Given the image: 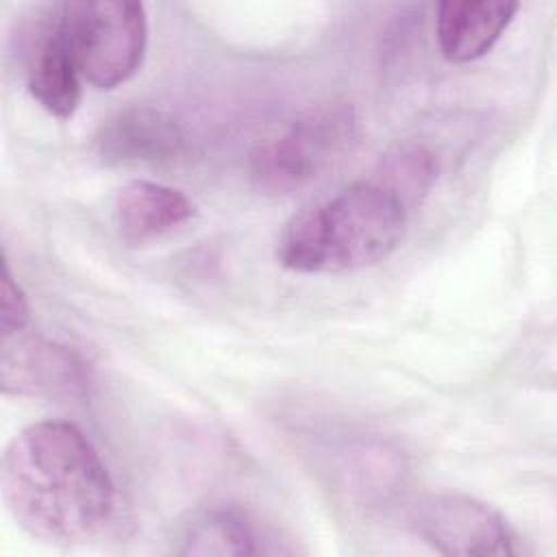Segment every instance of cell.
Listing matches in <instances>:
<instances>
[{
    "mask_svg": "<svg viewBox=\"0 0 557 557\" xmlns=\"http://www.w3.org/2000/svg\"><path fill=\"white\" fill-rule=\"evenodd\" d=\"M0 494L15 524L52 546L94 540L111 522L117 500L100 453L65 420L28 424L9 442Z\"/></svg>",
    "mask_w": 557,
    "mask_h": 557,
    "instance_id": "cell-1",
    "label": "cell"
},
{
    "mask_svg": "<svg viewBox=\"0 0 557 557\" xmlns=\"http://www.w3.org/2000/svg\"><path fill=\"white\" fill-rule=\"evenodd\" d=\"M2 302H0V335L4 337H13L22 331H26L28 322H30V305L28 298L22 289V285L17 283V278L13 276L9 263H2Z\"/></svg>",
    "mask_w": 557,
    "mask_h": 557,
    "instance_id": "cell-13",
    "label": "cell"
},
{
    "mask_svg": "<svg viewBox=\"0 0 557 557\" xmlns=\"http://www.w3.org/2000/svg\"><path fill=\"white\" fill-rule=\"evenodd\" d=\"M520 4L509 0H444L437 4L435 37L450 63L485 57L503 37Z\"/></svg>",
    "mask_w": 557,
    "mask_h": 557,
    "instance_id": "cell-9",
    "label": "cell"
},
{
    "mask_svg": "<svg viewBox=\"0 0 557 557\" xmlns=\"http://www.w3.org/2000/svg\"><path fill=\"white\" fill-rule=\"evenodd\" d=\"M416 533L442 555L509 557L524 555V542L509 520L466 494H429L411 509Z\"/></svg>",
    "mask_w": 557,
    "mask_h": 557,
    "instance_id": "cell-5",
    "label": "cell"
},
{
    "mask_svg": "<svg viewBox=\"0 0 557 557\" xmlns=\"http://www.w3.org/2000/svg\"><path fill=\"white\" fill-rule=\"evenodd\" d=\"M263 531L235 505H218L200 511L183 529L178 555L185 557H242L265 553Z\"/></svg>",
    "mask_w": 557,
    "mask_h": 557,
    "instance_id": "cell-11",
    "label": "cell"
},
{
    "mask_svg": "<svg viewBox=\"0 0 557 557\" xmlns=\"http://www.w3.org/2000/svg\"><path fill=\"white\" fill-rule=\"evenodd\" d=\"M437 172L440 161L429 146L420 141H403L381 154L370 174L396 191L409 209L416 211L437 181Z\"/></svg>",
    "mask_w": 557,
    "mask_h": 557,
    "instance_id": "cell-12",
    "label": "cell"
},
{
    "mask_svg": "<svg viewBox=\"0 0 557 557\" xmlns=\"http://www.w3.org/2000/svg\"><path fill=\"white\" fill-rule=\"evenodd\" d=\"M194 202L176 187L135 178L124 183L113 202L117 235L128 246H144L178 228L194 215Z\"/></svg>",
    "mask_w": 557,
    "mask_h": 557,
    "instance_id": "cell-10",
    "label": "cell"
},
{
    "mask_svg": "<svg viewBox=\"0 0 557 557\" xmlns=\"http://www.w3.org/2000/svg\"><path fill=\"white\" fill-rule=\"evenodd\" d=\"M26 89L59 120H70L83 98V76L61 26L59 2L30 11L20 37Z\"/></svg>",
    "mask_w": 557,
    "mask_h": 557,
    "instance_id": "cell-6",
    "label": "cell"
},
{
    "mask_svg": "<svg viewBox=\"0 0 557 557\" xmlns=\"http://www.w3.org/2000/svg\"><path fill=\"white\" fill-rule=\"evenodd\" d=\"M409 205L368 174L294 215L276 244V259L298 274L357 272L387 259L405 237Z\"/></svg>",
    "mask_w": 557,
    "mask_h": 557,
    "instance_id": "cell-2",
    "label": "cell"
},
{
    "mask_svg": "<svg viewBox=\"0 0 557 557\" xmlns=\"http://www.w3.org/2000/svg\"><path fill=\"white\" fill-rule=\"evenodd\" d=\"M59 13L83 81L98 89H115L139 72L148 48L141 2L63 0Z\"/></svg>",
    "mask_w": 557,
    "mask_h": 557,
    "instance_id": "cell-4",
    "label": "cell"
},
{
    "mask_svg": "<svg viewBox=\"0 0 557 557\" xmlns=\"http://www.w3.org/2000/svg\"><path fill=\"white\" fill-rule=\"evenodd\" d=\"M89 383L76 350L41 335L17 333L2 339L0 385L4 394L28 398H72Z\"/></svg>",
    "mask_w": 557,
    "mask_h": 557,
    "instance_id": "cell-7",
    "label": "cell"
},
{
    "mask_svg": "<svg viewBox=\"0 0 557 557\" xmlns=\"http://www.w3.org/2000/svg\"><path fill=\"white\" fill-rule=\"evenodd\" d=\"M361 120L352 102H320L250 154V181L268 196H294L326 178L357 148Z\"/></svg>",
    "mask_w": 557,
    "mask_h": 557,
    "instance_id": "cell-3",
    "label": "cell"
},
{
    "mask_svg": "<svg viewBox=\"0 0 557 557\" xmlns=\"http://www.w3.org/2000/svg\"><path fill=\"white\" fill-rule=\"evenodd\" d=\"M94 152L104 165H165L185 152V131L159 107L131 104L100 124Z\"/></svg>",
    "mask_w": 557,
    "mask_h": 557,
    "instance_id": "cell-8",
    "label": "cell"
}]
</instances>
